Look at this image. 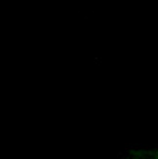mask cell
<instances>
[{"label": "cell", "instance_id": "6da1fadb", "mask_svg": "<svg viewBox=\"0 0 158 159\" xmlns=\"http://www.w3.org/2000/svg\"><path fill=\"white\" fill-rule=\"evenodd\" d=\"M145 155H147V157H153V158H158V147L153 148L151 149H149L148 151L143 153Z\"/></svg>", "mask_w": 158, "mask_h": 159}]
</instances>
